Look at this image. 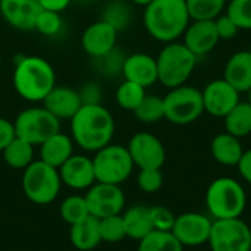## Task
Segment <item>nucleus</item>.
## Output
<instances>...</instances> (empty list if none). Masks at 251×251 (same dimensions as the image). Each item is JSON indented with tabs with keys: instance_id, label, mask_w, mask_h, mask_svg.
<instances>
[{
	"instance_id": "dca6fc26",
	"label": "nucleus",
	"mask_w": 251,
	"mask_h": 251,
	"mask_svg": "<svg viewBox=\"0 0 251 251\" xmlns=\"http://www.w3.org/2000/svg\"><path fill=\"white\" fill-rule=\"evenodd\" d=\"M116 40L118 31L106 21L100 19L85 28L81 37V44L88 56L97 59L112 51L116 47Z\"/></svg>"
},
{
	"instance_id": "c85d7f7f",
	"label": "nucleus",
	"mask_w": 251,
	"mask_h": 251,
	"mask_svg": "<svg viewBox=\"0 0 251 251\" xmlns=\"http://www.w3.org/2000/svg\"><path fill=\"white\" fill-rule=\"evenodd\" d=\"M191 21H215L226 7V0H185Z\"/></svg>"
},
{
	"instance_id": "b1692460",
	"label": "nucleus",
	"mask_w": 251,
	"mask_h": 251,
	"mask_svg": "<svg viewBox=\"0 0 251 251\" xmlns=\"http://www.w3.org/2000/svg\"><path fill=\"white\" fill-rule=\"evenodd\" d=\"M69 238L72 246L79 251L94 250L101 241L100 235V224L99 219L94 216H88L84 221L71 225Z\"/></svg>"
},
{
	"instance_id": "9d476101",
	"label": "nucleus",
	"mask_w": 251,
	"mask_h": 251,
	"mask_svg": "<svg viewBox=\"0 0 251 251\" xmlns=\"http://www.w3.org/2000/svg\"><path fill=\"white\" fill-rule=\"evenodd\" d=\"M212 251H251V229L241 219H216L209 241Z\"/></svg>"
},
{
	"instance_id": "a18cd8bd",
	"label": "nucleus",
	"mask_w": 251,
	"mask_h": 251,
	"mask_svg": "<svg viewBox=\"0 0 251 251\" xmlns=\"http://www.w3.org/2000/svg\"><path fill=\"white\" fill-rule=\"evenodd\" d=\"M131 3H134V4H137V6H143V7H146L149 3H151L153 0H129Z\"/></svg>"
},
{
	"instance_id": "bb28decb",
	"label": "nucleus",
	"mask_w": 251,
	"mask_h": 251,
	"mask_svg": "<svg viewBox=\"0 0 251 251\" xmlns=\"http://www.w3.org/2000/svg\"><path fill=\"white\" fill-rule=\"evenodd\" d=\"M225 129L237 138H243L251 134V104L249 101H240L225 118Z\"/></svg>"
},
{
	"instance_id": "7c9ffc66",
	"label": "nucleus",
	"mask_w": 251,
	"mask_h": 251,
	"mask_svg": "<svg viewBox=\"0 0 251 251\" xmlns=\"http://www.w3.org/2000/svg\"><path fill=\"white\" fill-rule=\"evenodd\" d=\"M101 19L106 21L107 24H110L119 32L121 29H125L131 24L132 9L124 0H113L106 4Z\"/></svg>"
},
{
	"instance_id": "c9c22d12",
	"label": "nucleus",
	"mask_w": 251,
	"mask_h": 251,
	"mask_svg": "<svg viewBox=\"0 0 251 251\" xmlns=\"http://www.w3.org/2000/svg\"><path fill=\"white\" fill-rule=\"evenodd\" d=\"M62 25H63V19H62L59 12L43 9L37 16L34 29L40 34L46 35V37H53V35H57L60 32Z\"/></svg>"
},
{
	"instance_id": "5701e85b",
	"label": "nucleus",
	"mask_w": 251,
	"mask_h": 251,
	"mask_svg": "<svg viewBox=\"0 0 251 251\" xmlns=\"http://www.w3.org/2000/svg\"><path fill=\"white\" fill-rule=\"evenodd\" d=\"M210 153L218 163L224 166H237L244 149L240 138L225 131L213 137L210 143Z\"/></svg>"
},
{
	"instance_id": "79ce46f5",
	"label": "nucleus",
	"mask_w": 251,
	"mask_h": 251,
	"mask_svg": "<svg viewBox=\"0 0 251 251\" xmlns=\"http://www.w3.org/2000/svg\"><path fill=\"white\" fill-rule=\"evenodd\" d=\"M16 137L15 125L12 121L6 118H0V151L4 150V147Z\"/></svg>"
},
{
	"instance_id": "6ab92c4d",
	"label": "nucleus",
	"mask_w": 251,
	"mask_h": 251,
	"mask_svg": "<svg viewBox=\"0 0 251 251\" xmlns=\"http://www.w3.org/2000/svg\"><path fill=\"white\" fill-rule=\"evenodd\" d=\"M122 75L126 81L135 82L144 88L151 87L159 81L156 57L146 53H134L125 57Z\"/></svg>"
},
{
	"instance_id": "6e6552de",
	"label": "nucleus",
	"mask_w": 251,
	"mask_h": 251,
	"mask_svg": "<svg viewBox=\"0 0 251 251\" xmlns=\"http://www.w3.org/2000/svg\"><path fill=\"white\" fill-rule=\"evenodd\" d=\"M165 119L175 125H188L196 122L204 112L201 91L191 85L171 88L163 97Z\"/></svg>"
},
{
	"instance_id": "cd10ccee",
	"label": "nucleus",
	"mask_w": 251,
	"mask_h": 251,
	"mask_svg": "<svg viewBox=\"0 0 251 251\" xmlns=\"http://www.w3.org/2000/svg\"><path fill=\"white\" fill-rule=\"evenodd\" d=\"M138 251H184V246L176 240L172 231L153 229L140 240Z\"/></svg>"
},
{
	"instance_id": "e433bc0d",
	"label": "nucleus",
	"mask_w": 251,
	"mask_h": 251,
	"mask_svg": "<svg viewBox=\"0 0 251 251\" xmlns=\"http://www.w3.org/2000/svg\"><path fill=\"white\" fill-rule=\"evenodd\" d=\"M137 184L144 193H156L163 185V174L160 169H140Z\"/></svg>"
},
{
	"instance_id": "9b49d317",
	"label": "nucleus",
	"mask_w": 251,
	"mask_h": 251,
	"mask_svg": "<svg viewBox=\"0 0 251 251\" xmlns=\"http://www.w3.org/2000/svg\"><path fill=\"white\" fill-rule=\"evenodd\" d=\"M85 200L88 204L90 215L101 219L112 215H121L125 207V194L121 185L94 182L87 194Z\"/></svg>"
},
{
	"instance_id": "09e8293b",
	"label": "nucleus",
	"mask_w": 251,
	"mask_h": 251,
	"mask_svg": "<svg viewBox=\"0 0 251 251\" xmlns=\"http://www.w3.org/2000/svg\"><path fill=\"white\" fill-rule=\"evenodd\" d=\"M249 50H250V51H251V46H250V49H249Z\"/></svg>"
},
{
	"instance_id": "f8f14e48",
	"label": "nucleus",
	"mask_w": 251,
	"mask_h": 251,
	"mask_svg": "<svg viewBox=\"0 0 251 251\" xmlns=\"http://www.w3.org/2000/svg\"><path fill=\"white\" fill-rule=\"evenodd\" d=\"M134 166L140 169H162L166 150L162 141L150 132H137L126 146Z\"/></svg>"
},
{
	"instance_id": "4468645a",
	"label": "nucleus",
	"mask_w": 251,
	"mask_h": 251,
	"mask_svg": "<svg viewBox=\"0 0 251 251\" xmlns=\"http://www.w3.org/2000/svg\"><path fill=\"white\" fill-rule=\"evenodd\" d=\"M212 221L201 213H182L175 218L172 234L184 247H199L209 241Z\"/></svg>"
},
{
	"instance_id": "c03bdc74",
	"label": "nucleus",
	"mask_w": 251,
	"mask_h": 251,
	"mask_svg": "<svg viewBox=\"0 0 251 251\" xmlns=\"http://www.w3.org/2000/svg\"><path fill=\"white\" fill-rule=\"evenodd\" d=\"M41 9L46 10H53V12H62L65 10L74 0H38Z\"/></svg>"
},
{
	"instance_id": "2f4dec72",
	"label": "nucleus",
	"mask_w": 251,
	"mask_h": 251,
	"mask_svg": "<svg viewBox=\"0 0 251 251\" xmlns=\"http://www.w3.org/2000/svg\"><path fill=\"white\" fill-rule=\"evenodd\" d=\"M135 118L143 124H154L165 119V106L163 97L146 94L143 101L134 110Z\"/></svg>"
},
{
	"instance_id": "49530a36",
	"label": "nucleus",
	"mask_w": 251,
	"mask_h": 251,
	"mask_svg": "<svg viewBox=\"0 0 251 251\" xmlns=\"http://www.w3.org/2000/svg\"><path fill=\"white\" fill-rule=\"evenodd\" d=\"M75 1H81V3H91V1H96V0H75Z\"/></svg>"
},
{
	"instance_id": "c756f323",
	"label": "nucleus",
	"mask_w": 251,
	"mask_h": 251,
	"mask_svg": "<svg viewBox=\"0 0 251 251\" xmlns=\"http://www.w3.org/2000/svg\"><path fill=\"white\" fill-rule=\"evenodd\" d=\"M59 213H60V218L69 226L84 221L85 218L90 216V210H88L85 196L74 194V196L66 197L59 206Z\"/></svg>"
},
{
	"instance_id": "0eeeda50",
	"label": "nucleus",
	"mask_w": 251,
	"mask_h": 251,
	"mask_svg": "<svg viewBox=\"0 0 251 251\" xmlns=\"http://www.w3.org/2000/svg\"><path fill=\"white\" fill-rule=\"evenodd\" d=\"M96 182L121 185L134 169V162L126 147L119 144H107L96 151L93 157Z\"/></svg>"
},
{
	"instance_id": "f704fd0d",
	"label": "nucleus",
	"mask_w": 251,
	"mask_h": 251,
	"mask_svg": "<svg viewBox=\"0 0 251 251\" xmlns=\"http://www.w3.org/2000/svg\"><path fill=\"white\" fill-rule=\"evenodd\" d=\"M226 15L240 29H251V0H229Z\"/></svg>"
},
{
	"instance_id": "f3484780",
	"label": "nucleus",
	"mask_w": 251,
	"mask_h": 251,
	"mask_svg": "<svg viewBox=\"0 0 251 251\" xmlns=\"http://www.w3.org/2000/svg\"><path fill=\"white\" fill-rule=\"evenodd\" d=\"M41 10L38 0H0L1 18L19 31H32Z\"/></svg>"
},
{
	"instance_id": "2eb2a0df",
	"label": "nucleus",
	"mask_w": 251,
	"mask_h": 251,
	"mask_svg": "<svg viewBox=\"0 0 251 251\" xmlns=\"http://www.w3.org/2000/svg\"><path fill=\"white\" fill-rule=\"evenodd\" d=\"M63 185L72 190H88L96 182L93 159L84 154H72L59 169Z\"/></svg>"
},
{
	"instance_id": "412c9836",
	"label": "nucleus",
	"mask_w": 251,
	"mask_h": 251,
	"mask_svg": "<svg viewBox=\"0 0 251 251\" xmlns=\"http://www.w3.org/2000/svg\"><path fill=\"white\" fill-rule=\"evenodd\" d=\"M224 79L238 93H249L251 88V51L243 50L234 53L224 69Z\"/></svg>"
},
{
	"instance_id": "473e14b6",
	"label": "nucleus",
	"mask_w": 251,
	"mask_h": 251,
	"mask_svg": "<svg viewBox=\"0 0 251 251\" xmlns=\"http://www.w3.org/2000/svg\"><path fill=\"white\" fill-rule=\"evenodd\" d=\"M115 97H116L118 104L122 109L134 112L138 107V104L143 101V99L146 97V88L135 84V82H131V81L125 79L118 87Z\"/></svg>"
},
{
	"instance_id": "20e7f679",
	"label": "nucleus",
	"mask_w": 251,
	"mask_h": 251,
	"mask_svg": "<svg viewBox=\"0 0 251 251\" xmlns=\"http://www.w3.org/2000/svg\"><path fill=\"white\" fill-rule=\"evenodd\" d=\"M159 82L168 88L184 85L194 72L197 56L193 54L184 43H168L156 57Z\"/></svg>"
},
{
	"instance_id": "f257e3e1",
	"label": "nucleus",
	"mask_w": 251,
	"mask_h": 251,
	"mask_svg": "<svg viewBox=\"0 0 251 251\" xmlns=\"http://www.w3.org/2000/svg\"><path fill=\"white\" fill-rule=\"evenodd\" d=\"M115 134V119L103 104H82L71 119V137L85 151H99L110 144Z\"/></svg>"
},
{
	"instance_id": "de8ad7c7",
	"label": "nucleus",
	"mask_w": 251,
	"mask_h": 251,
	"mask_svg": "<svg viewBox=\"0 0 251 251\" xmlns=\"http://www.w3.org/2000/svg\"><path fill=\"white\" fill-rule=\"evenodd\" d=\"M247 94H249V100H247V101H249V103L251 104V88H250V91H249Z\"/></svg>"
},
{
	"instance_id": "4be33fe9",
	"label": "nucleus",
	"mask_w": 251,
	"mask_h": 251,
	"mask_svg": "<svg viewBox=\"0 0 251 251\" xmlns=\"http://www.w3.org/2000/svg\"><path fill=\"white\" fill-rule=\"evenodd\" d=\"M74 144L72 137L59 131L38 146L40 160L59 169L74 154Z\"/></svg>"
},
{
	"instance_id": "4c0bfd02",
	"label": "nucleus",
	"mask_w": 251,
	"mask_h": 251,
	"mask_svg": "<svg viewBox=\"0 0 251 251\" xmlns=\"http://www.w3.org/2000/svg\"><path fill=\"white\" fill-rule=\"evenodd\" d=\"M125 57L119 50H116V47L109 51L107 54L101 56V57H97L99 60V65H100V71L104 74V75H109V76H115L118 74H122V66H124V62H125Z\"/></svg>"
},
{
	"instance_id": "a211bd4d",
	"label": "nucleus",
	"mask_w": 251,
	"mask_h": 251,
	"mask_svg": "<svg viewBox=\"0 0 251 251\" xmlns=\"http://www.w3.org/2000/svg\"><path fill=\"white\" fill-rule=\"evenodd\" d=\"M182 37L184 46L197 57L209 54L221 40L215 21H191Z\"/></svg>"
},
{
	"instance_id": "7ed1b4c3",
	"label": "nucleus",
	"mask_w": 251,
	"mask_h": 251,
	"mask_svg": "<svg viewBox=\"0 0 251 251\" xmlns=\"http://www.w3.org/2000/svg\"><path fill=\"white\" fill-rule=\"evenodd\" d=\"M13 88L26 101H43L56 85L53 66L40 56H24L15 66Z\"/></svg>"
},
{
	"instance_id": "ea45409f",
	"label": "nucleus",
	"mask_w": 251,
	"mask_h": 251,
	"mask_svg": "<svg viewBox=\"0 0 251 251\" xmlns=\"http://www.w3.org/2000/svg\"><path fill=\"white\" fill-rule=\"evenodd\" d=\"M215 26L221 40H232L240 31V28L226 13H222L215 19Z\"/></svg>"
},
{
	"instance_id": "ddd939ff",
	"label": "nucleus",
	"mask_w": 251,
	"mask_h": 251,
	"mask_svg": "<svg viewBox=\"0 0 251 251\" xmlns=\"http://www.w3.org/2000/svg\"><path fill=\"white\" fill-rule=\"evenodd\" d=\"M201 96L204 112L215 118H225L241 101V93H238L224 78L210 81L201 90Z\"/></svg>"
},
{
	"instance_id": "aec40b11",
	"label": "nucleus",
	"mask_w": 251,
	"mask_h": 251,
	"mask_svg": "<svg viewBox=\"0 0 251 251\" xmlns=\"http://www.w3.org/2000/svg\"><path fill=\"white\" fill-rule=\"evenodd\" d=\"M43 106L54 115L59 121L72 119L74 115L81 109L82 101L79 91L69 87H56L43 100Z\"/></svg>"
},
{
	"instance_id": "393cba45",
	"label": "nucleus",
	"mask_w": 251,
	"mask_h": 251,
	"mask_svg": "<svg viewBox=\"0 0 251 251\" xmlns=\"http://www.w3.org/2000/svg\"><path fill=\"white\" fill-rule=\"evenodd\" d=\"M126 237L132 240H143L147 234H150L154 228L150 218V207L147 206H132L122 215Z\"/></svg>"
},
{
	"instance_id": "72a5a7b5",
	"label": "nucleus",
	"mask_w": 251,
	"mask_h": 251,
	"mask_svg": "<svg viewBox=\"0 0 251 251\" xmlns=\"http://www.w3.org/2000/svg\"><path fill=\"white\" fill-rule=\"evenodd\" d=\"M99 224H100V235L103 243L116 244L121 243L124 238H126L122 215H112L107 218H101L99 219Z\"/></svg>"
},
{
	"instance_id": "37998d69",
	"label": "nucleus",
	"mask_w": 251,
	"mask_h": 251,
	"mask_svg": "<svg viewBox=\"0 0 251 251\" xmlns=\"http://www.w3.org/2000/svg\"><path fill=\"white\" fill-rule=\"evenodd\" d=\"M237 168H238L240 175L243 176V179L251 185V149L250 150H244Z\"/></svg>"
},
{
	"instance_id": "1a4fd4ad",
	"label": "nucleus",
	"mask_w": 251,
	"mask_h": 251,
	"mask_svg": "<svg viewBox=\"0 0 251 251\" xmlns=\"http://www.w3.org/2000/svg\"><path fill=\"white\" fill-rule=\"evenodd\" d=\"M13 125L16 137L31 143L32 146H40L49 137L60 131V121L44 106L24 109L18 113Z\"/></svg>"
},
{
	"instance_id": "f03ea898",
	"label": "nucleus",
	"mask_w": 251,
	"mask_h": 251,
	"mask_svg": "<svg viewBox=\"0 0 251 251\" xmlns=\"http://www.w3.org/2000/svg\"><path fill=\"white\" fill-rule=\"evenodd\" d=\"M147 32L160 43H172L184 35L191 22L185 0H153L144 7Z\"/></svg>"
},
{
	"instance_id": "423d86ee",
	"label": "nucleus",
	"mask_w": 251,
	"mask_h": 251,
	"mask_svg": "<svg viewBox=\"0 0 251 251\" xmlns=\"http://www.w3.org/2000/svg\"><path fill=\"white\" fill-rule=\"evenodd\" d=\"M62 188L59 171L43 160H34L22 174V190L25 197L38 206L53 203Z\"/></svg>"
},
{
	"instance_id": "39448f33",
	"label": "nucleus",
	"mask_w": 251,
	"mask_h": 251,
	"mask_svg": "<svg viewBox=\"0 0 251 251\" xmlns=\"http://www.w3.org/2000/svg\"><path fill=\"white\" fill-rule=\"evenodd\" d=\"M246 191L243 185L232 178H218L206 191V206L215 221L240 218L246 209Z\"/></svg>"
},
{
	"instance_id": "a878e982",
	"label": "nucleus",
	"mask_w": 251,
	"mask_h": 251,
	"mask_svg": "<svg viewBox=\"0 0 251 251\" xmlns=\"http://www.w3.org/2000/svg\"><path fill=\"white\" fill-rule=\"evenodd\" d=\"M34 147L31 143L15 137L1 151L3 159L9 168L24 171L34 162Z\"/></svg>"
},
{
	"instance_id": "a19ab883",
	"label": "nucleus",
	"mask_w": 251,
	"mask_h": 251,
	"mask_svg": "<svg viewBox=\"0 0 251 251\" xmlns=\"http://www.w3.org/2000/svg\"><path fill=\"white\" fill-rule=\"evenodd\" d=\"M79 96H81V101L82 104H101L100 99H101V90L97 84L90 82L85 84L81 90H79Z\"/></svg>"
},
{
	"instance_id": "58836bf2",
	"label": "nucleus",
	"mask_w": 251,
	"mask_h": 251,
	"mask_svg": "<svg viewBox=\"0 0 251 251\" xmlns=\"http://www.w3.org/2000/svg\"><path fill=\"white\" fill-rule=\"evenodd\" d=\"M150 218L153 228L157 231H172L175 215L165 206H153L150 207Z\"/></svg>"
}]
</instances>
